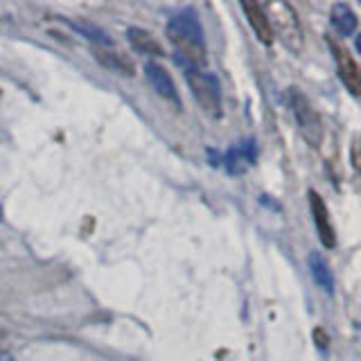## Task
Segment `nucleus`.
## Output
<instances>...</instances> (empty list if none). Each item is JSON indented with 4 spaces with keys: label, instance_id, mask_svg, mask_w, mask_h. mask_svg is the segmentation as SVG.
I'll return each instance as SVG.
<instances>
[{
    "label": "nucleus",
    "instance_id": "1",
    "mask_svg": "<svg viewBox=\"0 0 361 361\" xmlns=\"http://www.w3.org/2000/svg\"><path fill=\"white\" fill-rule=\"evenodd\" d=\"M165 34L169 43L176 50V63L178 66H192V68H203L206 66V39H203V27L199 14L192 7L178 11L169 18Z\"/></svg>",
    "mask_w": 361,
    "mask_h": 361
},
{
    "label": "nucleus",
    "instance_id": "2",
    "mask_svg": "<svg viewBox=\"0 0 361 361\" xmlns=\"http://www.w3.org/2000/svg\"><path fill=\"white\" fill-rule=\"evenodd\" d=\"M185 82L195 95L197 104L208 113L210 118H221V86L219 79L214 77L206 68H183Z\"/></svg>",
    "mask_w": 361,
    "mask_h": 361
},
{
    "label": "nucleus",
    "instance_id": "3",
    "mask_svg": "<svg viewBox=\"0 0 361 361\" xmlns=\"http://www.w3.org/2000/svg\"><path fill=\"white\" fill-rule=\"evenodd\" d=\"M267 18L271 23V30H274V39L280 37V41L285 43V48H289L291 52H300L302 50V27L296 9H293L289 3H269L264 5Z\"/></svg>",
    "mask_w": 361,
    "mask_h": 361
},
{
    "label": "nucleus",
    "instance_id": "4",
    "mask_svg": "<svg viewBox=\"0 0 361 361\" xmlns=\"http://www.w3.org/2000/svg\"><path fill=\"white\" fill-rule=\"evenodd\" d=\"M287 104H289V109L293 113V118H296L300 135H302L305 140H307V145L321 147L323 138H325V129H323L321 116L312 106V102L305 97L298 88H289L287 90Z\"/></svg>",
    "mask_w": 361,
    "mask_h": 361
},
{
    "label": "nucleus",
    "instance_id": "5",
    "mask_svg": "<svg viewBox=\"0 0 361 361\" xmlns=\"http://www.w3.org/2000/svg\"><path fill=\"white\" fill-rule=\"evenodd\" d=\"M255 161H257V147L253 138H248V140L233 145L231 149L226 152L224 167L231 176H242L255 165Z\"/></svg>",
    "mask_w": 361,
    "mask_h": 361
},
{
    "label": "nucleus",
    "instance_id": "6",
    "mask_svg": "<svg viewBox=\"0 0 361 361\" xmlns=\"http://www.w3.org/2000/svg\"><path fill=\"white\" fill-rule=\"evenodd\" d=\"M145 77H147V84L156 90V95H161L163 99L172 102V104H176L180 109V99H178V93H176L174 79L161 63L147 61L145 63Z\"/></svg>",
    "mask_w": 361,
    "mask_h": 361
},
{
    "label": "nucleus",
    "instance_id": "7",
    "mask_svg": "<svg viewBox=\"0 0 361 361\" xmlns=\"http://www.w3.org/2000/svg\"><path fill=\"white\" fill-rule=\"evenodd\" d=\"M93 56L97 63L109 68L111 73L124 75V77H133L135 75V63L129 54H124L122 50H116L113 45H93Z\"/></svg>",
    "mask_w": 361,
    "mask_h": 361
},
{
    "label": "nucleus",
    "instance_id": "8",
    "mask_svg": "<svg viewBox=\"0 0 361 361\" xmlns=\"http://www.w3.org/2000/svg\"><path fill=\"white\" fill-rule=\"evenodd\" d=\"M310 210H312V217L316 224V231H319V240L325 248H334L336 246V235L332 228V221H330V212H327L325 201L321 199V195L316 190H310Z\"/></svg>",
    "mask_w": 361,
    "mask_h": 361
},
{
    "label": "nucleus",
    "instance_id": "9",
    "mask_svg": "<svg viewBox=\"0 0 361 361\" xmlns=\"http://www.w3.org/2000/svg\"><path fill=\"white\" fill-rule=\"evenodd\" d=\"M327 43H330V48L334 52V61L338 66V75H341L343 84L353 90V93H361V71L353 61V56H350L343 48H338L334 41H327Z\"/></svg>",
    "mask_w": 361,
    "mask_h": 361
},
{
    "label": "nucleus",
    "instance_id": "10",
    "mask_svg": "<svg viewBox=\"0 0 361 361\" xmlns=\"http://www.w3.org/2000/svg\"><path fill=\"white\" fill-rule=\"evenodd\" d=\"M242 9H244V14H246L248 25L253 27L255 37L259 39V43H264V45L274 43V30H271V23L267 18L264 7L257 5V3H242Z\"/></svg>",
    "mask_w": 361,
    "mask_h": 361
},
{
    "label": "nucleus",
    "instance_id": "11",
    "mask_svg": "<svg viewBox=\"0 0 361 361\" xmlns=\"http://www.w3.org/2000/svg\"><path fill=\"white\" fill-rule=\"evenodd\" d=\"M127 41L138 54H145V56H163L165 54L163 45L158 43V39L154 37V34L145 27H129Z\"/></svg>",
    "mask_w": 361,
    "mask_h": 361
},
{
    "label": "nucleus",
    "instance_id": "12",
    "mask_svg": "<svg viewBox=\"0 0 361 361\" xmlns=\"http://www.w3.org/2000/svg\"><path fill=\"white\" fill-rule=\"evenodd\" d=\"M330 23L332 27L341 34V37H353V34L357 32V14L353 11V7H350L348 3H336L332 5V11H330Z\"/></svg>",
    "mask_w": 361,
    "mask_h": 361
},
{
    "label": "nucleus",
    "instance_id": "13",
    "mask_svg": "<svg viewBox=\"0 0 361 361\" xmlns=\"http://www.w3.org/2000/svg\"><path fill=\"white\" fill-rule=\"evenodd\" d=\"M307 264H310V274H312L316 285H319V289L332 296V293H334V276H332L330 267H327L325 257L321 253L312 251L310 257H307Z\"/></svg>",
    "mask_w": 361,
    "mask_h": 361
},
{
    "label": "nucleus",
    "instance_id": "14",
    "mask_svg": "<svg viewBox=\"0 0 361 361\" xmlns=\"http://www.w3.org/2000/svg\"><path fill=\"white\" fill-rule=\"evenodd\" d=\"M314 341L319 345V350H327V334L321 330V327H316L314 330Z\"/></svg>",
    "mask_w": 361,
    "mask_h": 361
},
{
    "label": "nucleus",
    "instance_id": "15",
    "mask_svg": "<svg viewBox=\"0 0 361 361\" xmlns=\"http://www.w3.org/2000/svg\"><path fill=\"white\" fill-rule=\"evenodd\" d=\"M355 48H357V52L361 54V34H359V37H357V41H355Z\"/></svg>",
    "mask_w": 361,
    "mask_h": 361
}]
</instances>
